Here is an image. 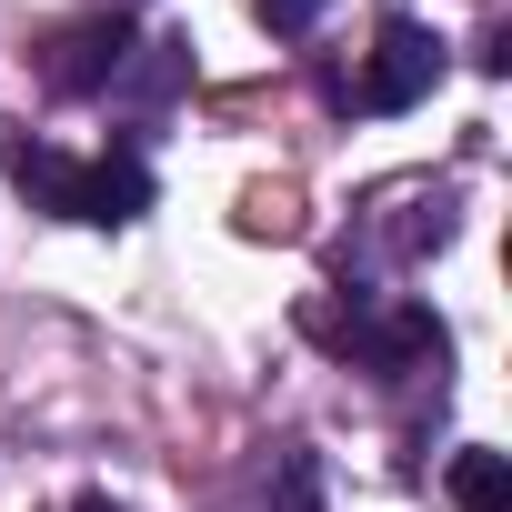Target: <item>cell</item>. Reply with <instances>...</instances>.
Listing matches in <instances>:
<instances>
[{"label": "cell", "instance_id": "1", "mask_svg": "<svg viewBox=\"0 0 512 512\" xmlns=\"http://www.w3.org/2000/svg\"><path fill=\"white\" fill-rule=\"evenodd\" d=\"M312 332L342 342L362 372H432V362H442V322H432L422 302H382V312H352V322H322V312H312Z\"/></svg>", "mask_w": 512, "mask_h": 512}, {"label": "cell", "instance_id": "7", "mask_svg": "<svg viewBox=\"0 0 512 512\" xmlns=\"http://www.w3.org/2000/svg\"><path fill=\"white\" fill-rule=\"evenodd\" d=\"M452 502H462V512H512V462L482 452V442L452 452Z\"/></svg>", "mask_w": 512, "mask_h": 512}, {"label": "cell", "instance_id": "9", "mask_svg": "<svg viewBox=\"0 0 512 512\" xmlns=\"http://www.w3.org/2000/svg\"><path fill=\"white\" fill-rule=\"evenodd\" d=\"M251 11H262V31H272V41H302V31L322 21V0H251Z\"/></svg>", "mask_w": 512, "mask_h": 512}, {"label": "cell", "instance_id": "3", "mask_svg": "<svg viewBox=\"0 0 512 512\" xmlns=\"http://www.w3.org/2000/svg\"><path fill=\"white\" fill-rule=\"evenodd\" d=\"M432 81H442V41H432L422 21H382V41H372L352 101H362V111H412V101H432Z\"/></svg>", "mask_w": 512, "mask_h": 512}, {"label": "cell", "instance_id": "8", "mask_svg": "<svg viewBox=\"0 0 512 512\" xmlns=\"http://www.w3.org/2000/svg\"><path fill=\"white\" fill-rule=\"evenodd\" d=\"M272 502H282V512H322V462H312L302 442L272 452Z\"/></svg>", "mask_w": 512, "mask_h": 512}, {"label": "cell", "instance_id": "2", "mask_svg": "<svg viewBox=\"0 0 512 512\" xmlns=\"http://www.w3.org/2000/svg\"><path fill=\"white\" fill-rule=\"evenodd\" d=\"M121 61H131V21H121V11H101V21H61L51 51H41V91L91 101V91L121 81Z\"/></svg>", "mask_w": 512, "mask_h": 512}, {"label": "cell", "instance_id": "5", "mask_svg": "<svg viewBox=\"0 0 512 512\" xmlns=\"http://www.w3.org/2000/svg\"><path fill=\"white\" fill-rule=\"evenodd\" d=\"M0 171H11L41 211H61V221H71V181H81V161H61V151H41V141H0Z\"/></svg>", "mask_w": 512, "mask_h": 512}, {"label": "cell", "instance_id": "4", "mask_svg": "<svg viewBox=\"0 0 512 512\" xmlns=\"http://www.w3.org/2000/svg\"><path fill=\"white\" fill-rule=\"evenodd\" d=\"M151 211V171L121 151V161H81V181H71V221H91V231H121V221H141Z\"/></svg>", "mask_w": 512, "mask_h": 512}, {"label": "cell", "instance_id": "10", "mask_svg": "<svg viewBox=\"0 0 512 512\" xmlns=\"http://www.w3.org/2000/svg\"><path fill=\"white\" fill-rule=\"evenodd\" d=\"M71 512H121V502H101V492H91V502H71Z\"/></svg>", "mask_w": 512, "mask_h": 512}, {"label": "cell", "instance_id": "6", "mask_svg": "<svg viewBox=\"0 0 512 512\" xmlns=\"http://www.w3.org/2000/svg\"><path fill=\"white\" fill-rule=\"evenodd\" d=\"M141 61H121V81L111 91H141V101H171L181 81H191V41H131Z\"/></svg>", "mask_w": 512, "mask_h": 512}]
</instances>
